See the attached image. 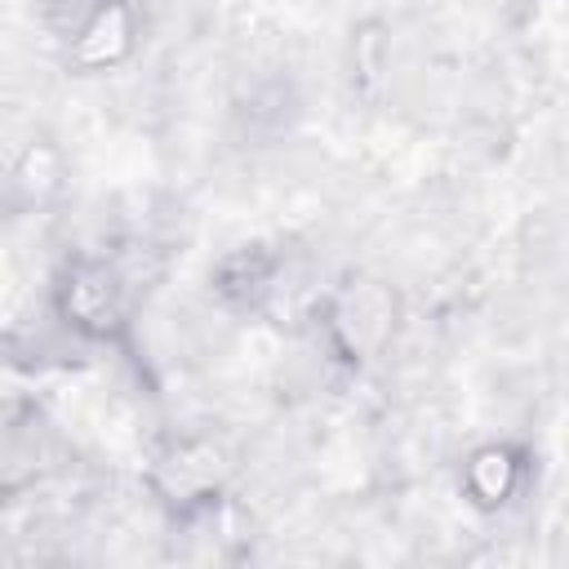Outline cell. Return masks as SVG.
Here are the masks:
<instances>
[{"label": "cell", "mask_w": 569, "mask_h": 569, "mask_svg": "<svg viewBox=\"0 0 569 569\" xmlns=\"http://www.w3.org/2000/svg\"><path fill=\"white\" fill-rule=\"evenodd\" d=\"M49 316L80 347L124 351L138 347L142 284L120 249H71L49 276Z\"/></svg>", "instance_id": "1"}, {"label": "cell", "mask_w": 569, "mask_h": 569, "mask_svg": "<svg viewBox=\"0 0 569 569\" xmlns=\"http://www.w3.org/2000/svg\"><path fill=\"white\" fill-rule=\"evenodd\" d=\"M405 320L409 307L400 284L373 267H342L311 302L316 342L325 360L347 378L378 369L396 351Z\"/></svg>", "instance_id": "2"}, {"label": "cell", "mask_w": 569, "mask_h": 569, "mask_svg": "<svg viewBox=\"0 0 569 569\" xmlns=\"http://www.w3.org/2000/svg\"><path fill=\"white\" fill-rule=\"evenodd\" d=\"M236 480H240V449L231 436L213 427L169 431L151 445L142 462V489L169 529L231 507Z\"/></svg>", "instance_id": "3"}, {"label": "cell", "mask_w": 569, "mask_h": 569, "mask_svg": "<svg viewBox=\"0 0 569 569\" xmlns=\"http://www.w3.org/2000/svg\"><path fill=\"white\" fill-rule=\"evenodd\" d=\"M147 40V18L138 0H93L62 36L58 58L62 71L76 80H102L124 71Z\"/></svg>", "instance_id": "4"}, {"label": "cell", "mask_w": 569, "mask_h": 569, "mask_svg": "<svg viewBox=\"0 0 569 569\" xmlns=\"http://www.w3.org/2000/svg\"><path fill=\"white\" fill-rule=\"evenodd\" d=\"M533 471H538V449L525 436H485L458 453L453 489L467 511L502 516L529 493Z\"/></svg>", "instance_id": "5"}, {"label": "cell", "mask_w": 569, "mask_h": 569, "mask_svg": "<svg viewBox=\"0 0 569 569\" xmlns=\"http://www.w3.org/2000/svg\"><path fill=\"white\" fill-rule=\"evenodd\" d=\"M284 271H289V258L276 240H240L209 262L204 289L231 316H267L271 302L280 298Z\"/></svg>", "instance_id": "6"}, {"label": "cell", "mask_w": 569, "mask_h": 569, "mask_svg": "<svg viewBox=\"0 0 569 569\" xmlns=\"http://www.w3.org/2000/svg\"><path fill=\"white\" fill-rule=\"evenodd\" d=\"M67 151L49 133H31L18 142L4 169V204L9 213H44L67 196Z\"/></svg>", "instance_id": "7"}, {"label": "cell", "mask_w": 569, "mask_h": 569, "mask_svg": "<svg viewBox=\"0 0 569 569\" xmlns=\"http://www.w3.org/2000/svg\"><path fill=\"white\" fill-rule=\"evenodd\" d=\"M49 436L44 422H36V405L13 409L4 422V445H0V493L4 502H18L36 489V480L49 471Z\"/></svg>", "instance_id": "8"}, {"label": "cell", "mask_w": 569, "mask_h": 569, "mask_svg": "<svg viewBox=\"0 0 569 569\" xmlns=\"http://www.w3.org/2000/svg\"><path fill=\"white\" fill-rule=\"evenodd\" d=\"M347 71H351V89L360 98H378L391 71V22L369 13L360 22H351L347 36Z\"/></svg>", "instance_id": "9"}, {"label": "cell", "mask_w": 569, "mask_h": 569, "mask_svg": "<svg viewBox=\"0 0 569 569\" xmlns=\"http://www.w3.org/2000/svg\"><path fill=\"white\" fill-rule=\"evenodd\" d=\"M31 4H36V13H40V22H44L53 36H62L93 0H31Z\"/></svg>", "instance_id": "10"}]
</instances>
